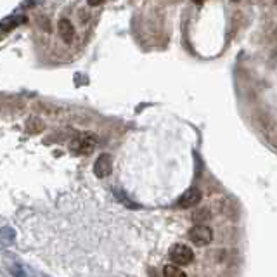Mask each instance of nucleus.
I'll return each instance as SVG.
<instances>
[{"mask_svg":"<svg viewBox=\"0 0 277 277\" xmlns=\"http://www.w3.org/2000/svg\"><path fill=\"white\" fill-rule=\"evenodd\" d=\"M57 32H59V37L63 38L66 43L73 42L74 28H73V24L69 23L68 19H59V23H57Z\"/></svg>","mask_w":277,"mask_h":277,"instance_id":"nucleus-6","label":"nucleus"},{"mask_svg":"<svg viewBox=\"0 0 277 277\" xmlns=\"http://www.w3.org/2000/svg\"><path fill=\"white\" fill-rule=\"evenodd\" d=\"M94 146H95V139L92 134H83L71 142V149L77 155H90L94 151Z\"/></svg>","mask_w":277,"mask_h":277,"instance_id":"nucleus-3","label":"nucleus"},{"mask_svg":"<svg viewBox=\"0 0 277 277\" xmlns=\"http://www.w3.org/2000/svg\"><path fill=\"white\" fill-rule=\"evenodd\" d=\"M189 239L192 244L196 246H206L212 243L213 239V231L208 225H194L189 231Z\"/></svg>","mask_w":277,"mask_h":277,"instance_id":"nucleus-2","label":"nucleus"},{"mask_svg":"<svg viewBox=\"0 0 277 277\" xmlns=\"http://www.w3.org/2000/svg\"><path fill=\"white\" fill-rule=\"evenodd\" d=\"M113 170V160L109 155H100L97 160H95L94 165V173L97 175L99 179H106Z\"/></svg>","mask_w":277,"mask_h":277,"instance_id":"nucleus-5","label":"nucleus"},{"mask_svg":"<svg viewBox=\"0 0 277 277\" xmlns=\"http://www.w3.org/2000/svg\"><path fill=\"white\" fill-rule=\"evenodd\" d=\"M201 197H203V194H201L199 189L192 187V189H187L186 192H184L182 196H180L179 199V208H194V206H197L201 203Z\"/></svg>","mask_w":277,"mask_h":277,"instance_id":"nucleus-4","label":"nucleus"},{"mask_svg":"<svg viewBox=\"0 0 277 277\" xmlns=\"http://www.w3.org/2000/svg\"><path fill=\"white\" fill-rule=\"evenodd\" d=\"M170 260L177 267L189 265V263L194 260V253L186 244H173L170 248Z\"/></svg>","mask_w":277,"mask_h":277,"instance_id":"nucleus-1","label":"nucleus"},{"mask_svg":"<svg viewBox=\"0 0 277 277\" xmlns=\"http://www.w3.org/2000/svg\"><path fill=\"white\" fill-rule=\"evenodd\" d=\"M24 21H26V17H14V16H11V17H6V19H2L0 26H2L4 32H9V30L16 28V26L19 24V23H24Z\"/></svg>","mask_w":277,"mask_h":277,"instance_id":"nucleus-7","label":"nucleus"},{"mask_svg":"<svg viewBox=\"0 0 277 277\" xmlns=\"http://www.w3.org/2000/svg\"><path fill=\"white\" fill-rule=\"evenodd\" d=\"M163 277H187V274L177 265H166L163 269Z\"/></svg>","mask_w":277,"mask_h":277,"instance_id":"nucleus-8","label":"nucleus"}]
</instances>
